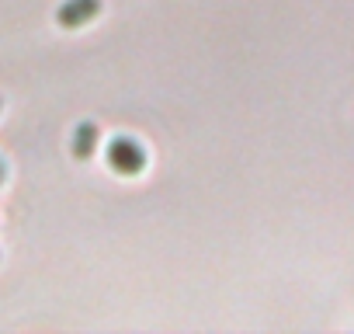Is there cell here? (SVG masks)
Masks as SVG:
<instances>
[{"label":"cell","instance_id":"6da1fadb","mask_svg":"<svg viewBox=\"0 0 354 334\" xmlns=\"http://www.w3.org/2000/svg\"><path fill=\"white\" fill-rule=\"evenodd\" d=\"M108 164H111V171L115 175H139L142 167H146V150L136 143V139H129V136H115L111 143H108Z\"/></svg>","mask_w":354,"mask_h":334},{"label":"cell","instance_id":"7a4b0ae2","mask_svg":"<svg viewBox=\"0 0 354 334\" xmlns=\"http://www.w3.org/2000/svg\"><path fill=\"white\" fill-rule=\"evenodd\" d=\"M97 15H101V0H63L56 11V21H59V28L73 32V28L91 25Z\"/></svg>","mask_w":354,"mask_h":334},{"label":"cell","instance_id":"3957f363","mask_svg":"<svg viewBox=\"0 0 354 334\" xmlns=\"http://www.w3.org/2000/svg\"><path fill=\"white\" fill-rule=\"evenodd\" d=\"M97 139H101V132H97V125L94 122H80L77 129H73V143H70V150H73V157H80V160H87L94 150H97Z\"/></svg>","mask_w":354,"mask_h":334},{"label":"cell","instance_id":"277c9868","mask_svg":"<svg viewBox=\"0 0 354 334\" xmlns=\"http://www.w3.org/2000/svg\"><path fill=\"white\" fill-rule=\"evenodd\" d=\"M0 185H4V160H0Z\"/></svg>","mask_w":354,"mask_h":334}]
</instances>
